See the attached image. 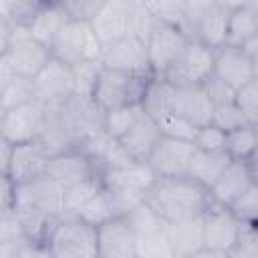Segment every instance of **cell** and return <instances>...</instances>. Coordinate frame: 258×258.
I'll return each instance as SVG.
<instances>
[{"label": "cell", "instance_id": "14", "mask_svg": "<svg viewBox=\"0 0 258 258\" xmlns=\"http://www.w3.org/2000/svg\"><path fill=\"white\" fill-rule=\"evenodd\" d=\"M242 226L244 224H240L226 206H218V204L210 202L202 214L204 248L228 252L238 242Z\"/></svg>", "mask_w": 258, "mask_h": 258}, {"label": "cell", "instance_id": "46", "mask_svg": "<svg viewBox=\"0 0 258 258\" xmlns=\"http://www.w3.org/2000/svg\"><path fill=\"white\" fill-rule=\"evenodd\" d=\"M22 240H24L22 226H20L14 210L0 212V244H14V242H22Z\"/></svg>", "mask_w": 258, "mask_h": 258}, {"label": "cell", "instance_id": "30", "mask_svg": "<svg viewBox=\"0 0 258 258\" xmlns=\"http://www.w3.org/2000/svg\"><path fill=\"white\" fill-rule=\"evenodd\" d=\"M145 6L157 22H163V24H169V26L181 30L191 40L185 2H181V0H161V2H145Z\"/></svg>", "mask_w": 258, "mask_h": 258}, {"label": "cell", "instance_id": "43", "mask_svg": "<svg viewBox=\"0 0 258 258\" xmlns=\"http://www.w3.org/2000/svg\"><path fill=\"white\" fill-rule=\"evenodd\" d=\"M228 258H258V234L256 226H242L238 242L226 252Z\"/></svg>", "mask_w": 258, "mask_h": 258}, {"label": "cell", "instance_id": "31", "mask_svg": "<svg viewBox=\"0 0 258 258\" xmlns=\"http://www.w3.org/2000/svg\"><path fill=\"white\" fill-rule=\"evenodd\" d=\"M77 218H81L83 222L91 224V226H101L105 224L107 220L115 218V208H113V202H111V196L107 194L105 187H101L93 198H89L75 214Z\"/></svg>", "mask_w": 258, "mask_h": 258}, {"label": "cell", "instance_id": "17", "mask_svg": "<svg viewBox=\"0 0 258 258\" xmlns=\"http://www.w3.org/2000/svg\"><path fill=\"white\" fill-rule=\"evenodd\" d=\"M254 159L250 161H230V165L222 171V175L208 187L210 202L218 206H230L236 198H240L248 187L256 183V167Z\"/></svg>", "mask_w": 258, "mask_h": 258}, {"label": "cell", "instance_id": "44", "mask_svg": "<svg viewBox=\"0 0 258 258\" xmlns=\"http://www.w3.org/2000/svg\"><path fill=\"white\" fill-rule=\"evenodd\" d=\"M194 147L200 151H226V133L214 125L200 127L194 137Z\"/></svg>", "mask_w": 258, "mask_h": 258}, {"label": "cell", "instance_id": "47", "mask_svg": "<svg viewBox=\"0 0 258 258\" xmlns=\"http://www.w3.org/2000/svg\"><path fill=\"white\" fill-rule=\"evenodd\" d=\"M16 185L8 177V173H0V212H8L14 208Z\"/></svg>", "mask_w": 258, "mask_h": 258}, {"label": "cell", "instance_id": "21", "mask_svg": "<svg viewBox=\"0 0 258 258\" xmlns=\"http://www.w3.org/2000/svg\"><path fill=\"white\" fill-rule=\"evenodd\" d=\"M135 236L123 216H115L97 226L99 258H133Z\"/></svg>", "mask_w": 258, "mask_h": 258}, {"label": "cell", "instance_id": "3", "mask_svg": "<svg viewBox=\"0 0 258 258\" xmlns=\"http://www.w3.org/2000/svg\"><path fill=\"white\" fill-rule=\"evenodd\" d=\"M42 246L50 258H99L97 228L69 214L52 222Z\"/></svg>", "mask_w": 258, "mask_h": 258}, {"label": "cell", "instance_id": "48", "mask_svg": "<svg viewBox=\"0 0 258 258\" xmlns=\"http://www.w3.org/2000/svg\"><path fill=\"white\" fill-rule=\"evenodd\" d=\"M14 258H50V254L46 252V248L42 244H32V242L24 240V242H20Z\"/></svg>", "mask_w": 258, "mask_h": 258}, {"label": "cell", "instance_id": "2", "mask_svg": "<svg viewBox=\"0 0 258 258\" xmlns=\"http://www.w3.org/2000/svg\"><path fill=\"white\" fill-rule=\"evenodd\" d=\"M153 24L155 18L143 0H105L97 16L91 20L103 48L125 36H139L145 40Z\"/></svg>", "mask_w": 258, "mask_h": 258}, {"label": "cell", "instance_id": "32", "mask_svg": "<svg viewBox=\"0 0 258 258\" xmlns=\"http://www.w3.org/2000/svg\"><path fill=\"white\" fill-rule=\"evenodd\" d=\"M133 258H173L165 228L135 236Z\"/></svg>", "mask_w": 258, "mask_h": 258}, {"label": "cell", "instance_id": "9", "mask_svg": "<svg viewBox=\"0 0 258 258\" xmlns=\"http://www.w3.org/2000/svg\"><path fill=\"white\" fill-rule=\"evenodd\" d=\"M214 73V50L189 40L167 73L161 77L171 87H202V83Z\"/></svg>", "mask_w": 258, "mask_h": 258}, {"label": "cell", "instance_id": "11", "mask_svg": "<svg viewBox=\"0 0 258 258\" xmlns=\"http://www.w3.org/2000/svg\"><path fill=\"white\" fill-rule=\"evenodd\" d=\"M6 56L14 73L28 79H32L52 58L50 48L34 40L26 26H12V36H10Z\"/></svg>", "mask_w": 258, "mask_h": 258}, {"label": "cell", "instance_id": "40", "mask_svg": "<svg viewBox=\"0 0 258 258\" xmlns=\"http://www.w3.org/2000/svg\"><path fill=\"white\" fill-rule=\"evenodd\" d=\"M99 71H101V62H87V64L73 67V79H75V95L73 97L91 99Z\"/></svg>", "mask_w": 258, "mask_h": 258}, {"label": "cell", "instance_id": "7", "mask_svg": "<svg viewBox=\"0 0 258 258\" xmlns=\"http://www.w3.org/2000/svg\"><path fill=\"white\" fill-rule=\"evenodd\" d=\"M46 127V105L38 99H32L20 107L8 109L2 113L0 135L10 145H22L40 141Z\"/></svg>", "mask_w": 258, "mask_h": 258}, {"label": "cell", "instance_id": "5", "mask_svg": "<svg viewBox=\"0 0 258 258\" xmlns=\"http://www.w3.org/2000/svg\"><path fill=\"white\" fill-rule=\"evenodd\" d=\"M149 79L151 77H145V75H133V73L101 67L91 99L103 113L111 109L127 107V105H137L141 103V97Z\"/></svg>", "mask_w": 258, "mask_h": 258}, {"label": "cell", "instance_id": "24", "mask_svg": "<svg viewBox=\"0 0 258 258\" xmlns=\"http://www.w3.org/2000/svg\"><path fill=\"white\" fill-rule=\"evenodd\" d=\"M165 234H167L173 258H189L191 254L204 248L202 216L187 218L181 222H171L165 226Z\"/></svg>", "mask_w": 258, "mask_h": 258}, {"label": "cell", "instance_id": "34", "mask_svg": "<svg viewBox=\"0 0 258 258\" xmlns=\"http://www.w3.org/2000/svg\"><path fill=\"white\" fill-rule=\"evenodd\" d=\"M34 99V85H32V79L28 77H20L16 75L8 85L6 89L0 93V109L2 111H8V109H14V107H20L28 101Z\"/></svg>", "mask_w": 258, "mask_h": 258}, {"label": "cell", "instance_id": "28", "mask_svg": "<svg viewBox=\"0 0 258 258\" xmlns=\"http://www.w3.org/2000/svg\"><path fill=\"white\" fill-rule=\"evenodd\" d=\"M173 91H175V87H171L167 81H163L159 77H151L147 87H145V91H143L141 103H139L143 113L149 119L159 121L163 115H167L171 111Z\"/></svg>", "mask_w": 258, "mask_h": 258}, {"label": "cell", "instance_id": "12", "mask_svg": "<svg viewBox=\"0 0 258 258\" xmlns=\"http://www.w3.org/2000/svg\"><path fill=\"white\" fill-rule=\"evenodd\" d=\"M191 153H194L191 141H181L161 135L145 163L155 173V177H185Z\"/></svg>", "mask_w": 258, "mask_h": 258}, {"label": "cell", "instance_id": "25", "mask_svg": "<svg viewBox=\"0 0 258 258\" xmlns=\"http://www.w3.org/2000/svg\"><path fill=\"white\" fill-rule=\"evenodd\" d=\"M67 22H69V14L62 6V2H42L38 12L34 14V18L30 20V24L26 28L34 40H38L40 44L50 48L56 34L60 32V28Z\"/></svg>", "mask_w": 258, "mask_h": 258}, {"label": "cell", "instance_id": "16", "mask_svg": "<svg viewBox=\"0 0 258 258\" xmlns=\"http://www.w3.org/2000/svg\"><path fill=\"white\" fill-rule=\"evenodd\" d=\"M44 175L67 189L79 181L99 175V169L81 147H73V149L60 151L56 155H50Z\"/></svg>", "mask_w": 258, "mask_h": 258}, {"label": "cell", "instance_id": "23", "mask_svg": "<svg viewBox=\"0 0 258 258\" xmlns=\"http://www.w3.org/2000/svg\"><path fill=\"white\" fill-rule=\"evenodd\" d=\"M254 36H258V2L256 0L236 2L228 18L226 46L240 48L246 40Z\"/></svg>", "mask_w": 258, "mask_h": 258}, {"label": "cell", "instance_id": "49", "mask_svg": "<svg viewBox=\"0 0 258 258\" xmlns=\"http://www.w3.org/2000/svg\"><path fill=\"white\" fill-rule=\"evenodd\" d=\"M14 77H16V73H14V69H12L10 60H8V56L2 54V56H0V93L6 89V85H8Z\"/></svg>", "mask_w": 258, "mask_h": 258}, {"label": "cell", "instance_id": "35", "mask_svg": "<svg viewBox=\"0 0 258 258\" xmlns=\"http://www.w3.org/2000/svg\"><path fill=\"white\" fill-rule=\"evenodd\" d=\"M103 187V181H101V175H93L85 181H79L71 187L64 189V214L69 216H75L77 210L89 200L93 198L99 189Z\"/></svg>", "mask_w": 258, "mask_h": 258}, {"label": "cell", "instance_id": "13", "mask_svg": "<svg viewBox=\"0 0 258 258\" xmlns=\"http://www.w3.org/2000/svg\"><path fill=\"white\" fill-rule=\"evenodd\" d=\"M32 85H34V99H38L44 105L64 103L75 95L73 69L56 58H50L32 77Z\"/></svg>", "mask_w": 258, "mask_h": 258}, {"label": "cell", "instance_id": "10", "mask_svg": "<svg viewBox=\"0 0 258 258\" xmlns=\"http://www.w3.org/2000/svg\"><path fill=\"white\" fill-rule=\"evenodd\" d=\"M187 42H189V38L181 30L155 20V24L151 26V30L145 36V48H147L151 77L161 79Z\"/></svg>", "mask_w": 258, "mask_h": 258}, {"label": "cell", "instance_id": "45", "mask_svg": "<svg viewBox=\"0 0 258 258\" xmlns=\"http://www.w3.org/2000/svg\"><path fill=\"white\" fill-rule=\"evenodd\" d=\"M105 0H64L62 6L69 14V20H81V22H91L97 12L101 10Z\"/></svg>", "mask_w": 258, "mask_h": 258}, {"label": "cell", "instance_id": "20", "mask_svg": "<svg viewBox=\"0 0 258 258\" xmlns=\"http://www.w3.org/2000/svg\"><path fill=\"white\" fill-rule=\"evenodd\" d=\"M214 75L234 91L258 79V62L248 58L240 48L222 46L214 50Z\"/></svg>", "mask_w": 258, "mask_h": 258}, {"label": "cell", "instance_id": "26", "mask_svg": "<svg viewBox=\"0 0 258 258\" xmlns=\"http://www.w3.org/2000/svg\"><path fill=\"white\" fill-rule=\"evenodd\" d=\"M161 137V131L157 127V123L153 119H149L145 113L139 117V121L119 139L121 145L127 149V153L131 155L133 161H139V163H145L149 153L153 151L155 143L159 141Z\"/></svg>", "mask_w": 258, "mask_h": 258}, {"label": "cell", "instance_id": "8", "mask_svg": "<svg viewBox=\"0 0 258 258\" xmlns=\"http://www.w3.org/2000/svg\"><path fill=\"white\" fill-rule=\"evenodd\" d=\"M18 212H30L44 218L64 216V187L42 175L30 183L16 185L14 208Z\"/></svg>", "mask_w": 258, "mask_h": 258}, {"label": "cell", "instance_id": "18", "mask_svg": "<svg viewBox=\"0 0 258 258\" xmlns=\"http://www.w3.org/2000/svg\"><path fill=\"white\" fill-rule=\"evenodd\" d=\"M236 2H214L206 0L196 24L191 40H198L200 44L208 46L210 50H218L226 46V30H228V18Z\"/></svg>", "mask_w": 258, "mask_h": 258}, {"label": "cell", "instance_id": "42", "mask_svg": "<svg viewBox=\"0 0 258 258\" xmlns=\"http://www.w3.org/2000/svg\"><path fill=\"white\" fill-rule=\"evenodd\" d=\"M200 89L204 91V95L208 97V101H210L214 107L226 105V103H234V97H236V91H234L230 85H226L220 77H216L214 73L202 83Z\"/></svg>", "mask_w": 258, "mask_h": 258}, {"label": "cell", "instance_id": "6", "mask_svg": "<svg viewBox=\"0 0 258 258\" xmlns=\"http://www.w3.org/2000/svg\"><path fill=\"white\" fill-rule=\"evenodd\" d=\"M52 58L64 62L67 67H79L87 62H101L103 46L91 26V22L69 20L56 34L50 46Z\"/></svg>", "mask_w": 258, "mask_h": 258}, {"label": "cell", "instance_id": "27", "mask_svg": "<svg viewBox=\"0 0 258 258\" xmlns=\"http://www.w3.org/2000/svg\"><path fill=\"white\" fill-rule=\"evenodd\" d=\"M232 157L226 151H200L194 147L189 167H187V177L204 185L206 189L222 175V171L230 165Z\"/></svg>", "mask_w": 258, "mask_h": 258}, {"label": "cell", "instance_id": "41", "mask_svg": "<svg viewBox=\"0 0 258 258\" xmlns=\"http://www.w3.org/2000/svg\"><path fill=\"white\" fill-rule=\"evenodd\" d=\"M157 123V127H159V131H161V135H165V137H173V139H181V141H194V137H196V127L194 125H189L187 121H183L181 117H177L175 113H167V115H163L159 121H155Z\"/></svg>", "mask_w": 258, "mask_h": 258}, {"label": "cell", "instance_id": "1", "mask_svg": "<svg viewBox=\"0 0 258 258\" xmlns=\"http://www.w3.org/2000/svg\"><path fill=\"white\" fill-rule=\"evenodd\" d=\"M167 224L202 216L210 204L208 189L191 177H155L143 200Z\"/></svg>", "mask_w": 258, "mask_h": 258}, {"label": "cell", "instance_id": "51", "mask_svg": "<svg viewBox=\"0 0 258 258\" xmlns=\"http://www.w3.org/2000/svg\"><path fill=\"white\" fill-rule=\"evenodd\" d=\"M10 153H12V145L0 135V173H6V171H8Z\"/></svg>", "mask_w": 258, "mask_h": 258}, {"label": "cell", "instance_id": "22", "mask_svg": "<svg viewBox=\"0 0 258 258\" xmlns=\"http://www.w3.org/2000/svg\"><path fill=\"white\" fill-rule=\"evenodd\" d=\"M214 105L200 87H175L171 99V113L194 125L196 129L210 125Z\"/></svg>", "mask_w": 258, "mask_h": 258}, {"label": "cell", "instance_id": "39", "mask_svg": "<svg viewBox=\"0 0 258 258\" xmlns=\"http://www.w3.org/2000/svg\"><path fill=\"white\" fill-rule=\"evenodd\" d=\"M210 125L218 127V129L224 131V133H230V131L240 129V127L250 125V123L244 119L242 111H240L234 103H226V105H218V107H214Z\"/></svg>", "mask_w": 258, "mask_h": 258}, {"label": "cell", "instance_id": "37", "mask_svg": "<svg viewBox=\"0 0 258 258\" xmlns=\"http://www.w3.org/2000/svg\"><path fill=\"white\" fill-rule=\"evenodd\" d=\"M228 210L234 218L244 226H256V212H258V183L248 187L240 198H236Z\"/></svg>", "mask_w": 258, "mask_h": 258}, {"label": "cell", "instance_id": "4", "mask_svg": "<svg viewBox=\"0 0 258 258\" xmlns=\"http://www.w3.org/2000/svg\"><path fill=\"white\" fill-rule=\"evenodd\" d=\"M99 175H101L103 187L111 196L117 216H125L135 206H139L145 200L147 189L155 181V173L149 169V165L139 161H133L121 169L101 171Z\"/></svg>", "mask_w": 258, "mask_h": 258}, {"label": "cell", "instance_id": "29", "mask_svg": "<svg viewBox=\"0 0 258 258\" xmlns=\"http://www.w3.org/2000/svg\"><path fill=\"white\" fill-rule=\"evenodd\" d=\"M256 145H258V131L256 125H244L240 129H234L226 133V153L234 161H250L256 157Z\"/></svg>", "mask_w": 258, "mask_h": 258}, {"label": "cell", "instance_id": "38", "mask_svg": "<svg viewBox=\"0 0 258 258\" xmlns=\"http://www.w3.org/2000/svg\"><path fill=\"white\" fill-rule=\"evenodd\" d=\"M234 105L242 111L250 125H258V79L240 87L234 97Z\"/></svg>", "mask_w": 258, "mask_h": 258}, {"label": "cell", "instance_id": "19", "mask_svg": "<svg viewBox=\"0 0 258 258\" xmlns=\"http://www.w3.org/2000/svg\"><path fill=\"white\" fill-rule=\"evenodd\" d=\"M48 153L42 147L40 141L32 143H22V145H12L10 161H8V177L14 181V185H24L30 183L46 173L48 165Z\"/></svg>", "mask_w": 258, "mask_h": 258}, {"label": "cell", "instance_id": "15", "mask_svg": "<svg viewBox=\"0 0 258 258\" xmlns=\"http://www.w3.org/2000/svg\"><path fill=\"white\" fill-rule=\"evenodd\" d=\"M101 67L151 77L145 40L139 38V36H125V38H119V40L111 42L109 46L103 48Z\"/></svg>", "mask_w": 258, "mask_h": 258}, {"label": "cell", "instance_id": "50", "mask_svg": "<svg viewBox=\"0 0 258 258\" xmlns=\"http://www.w3.org/2000/svg\"><path fill=\"white\" fill-rule=\"evenodd\" d=\"M10 36H12V26L0 18V56L6 54L8 44H10Z\"/></svg>", "mask_w": 258, "mask_h": 258}, {"label": "cell", "instance_id": "36", "mask_svg": "<svg viewBox=\"0 0 258 258\" xmlns=\"http://www.w3.org/2000/svg\"><path fill=\"white\" fill-rule=\"evenodd\" d=\"M133 232V236L145 234V232H155V230H163L167 226L165 220H161L145 202H141L139 206H135L129 214L123 216Z\"/></svg>", "mask_w": 258, "mask_h": 258}, {"label": "cell", "instance_id": "33", "mask_svg": "<svg viewBox=\"0 0 258 258\" xmlns=\"http://www.w3.org/2000/svg\"><path fill=\"white\" fill-rule=\"evenodd\" d=\"M141 115H143V109H141L139 103H137V105L119 107V109H111V111L105 113L103 129H105L109 135L121 139V137H123V135H125V133L139 121Z\"/></svg>", "mask_w": 258, "mask_h": 258}, {"label": "cell", "instance_id": "52", "mask_svg": "<svg viewBox=\"0 0 258 258\" xmlns=\"http://www.w3.org/2000/svg\"><path fill=\"white\" fill-rule=\"evenodd\" d=\"M189 258H228V254H226V252H220V250L202 248V250H198L196 254H191Z\"/></svg>", "mask_w": 258, "mask_h": 258}]
</instances>
